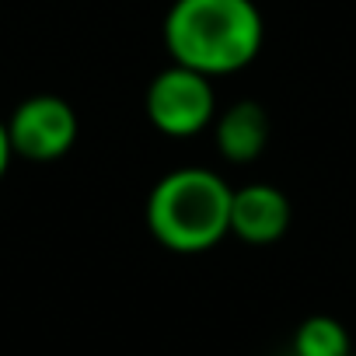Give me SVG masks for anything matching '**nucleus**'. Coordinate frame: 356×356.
<instances>
[{
    "mask_svg": "<svg viewBox=\"0 0 356 356\" xmlns=\"http://www.w3.org/2000/svg\"><path fill=\"white\" fill-rule=\"evenodd\" d=\"M262 35L266 25L252 0H175L164 15V46L171 63L210 81L255 63Z\"/></svg>",
    "mask_w": 356,
    "mask_h": 356,
    "instance_id": "nucleus-1",
    "label": "nucleus"
},
{
    "mask_svg": "<svg viewBox=\"0 0 356 356\" xmlns=\"http://www.w3.org/2000/svg\"><path fill=\"white\" fill-rule=\"evenodd\" d=\"M231 182L213 168H175L147 196V227L168 252H210L231 234Z\"/></svg>",
    "mask_w": 356,
    "mask_h": 356,
    "instance_id": "nucleus-2",
    "label": "nucleus"
},
{
    "mask_svg": "<svg viewBox=\"0 0 356 356\" xmlns=\"http://www.w3.org/2000/svg\"><path fill=\"white\" fill-rule=\"evenodd\" d=\"M147 119L164 136H196L217 119L213 81L189 67H164L147 88Z\"/></svg>",
    "mask_w": 356,
    "mask_h": 356,
    "instance_id": "nucleus-3",
    "label": "nucleus"
},
{
    "mask_svg": "<svg viewBox=\"0 0 356 356\" xmlns=\"http://www.w3.org/2000/svg\"><path fill=\"white\" fill-rule=\"evenodd\" d=\"M8 122V136H11V150L15 157L46 164V161H60L63 154H70V147L77 143L81 122L70 102L56 98V95H32L25 98Z\"/></svg>",
    "mask_w": 356,
    "mask_h": 356,
    "instance_id": "nucleus-4",
    "label": "nucleus"
},
{
    "mask_svg": "<svg viewBox=\"0 0 356 356\" xmlns=\"http://www.w3.org/2000/svg\"><path fill=\"white\" fill-rule=\"evenodd\" d=\"M290 227V200L269 182H252L231 196V234L245 245H273Z\"/></svg>",
    "mask_w": 356,
    "mask_h": 356,
    "instance_id": "nucleus-5",
    "label": "nucleus"
},
{
    "mask_svg": "<svg viewBox=\"0 0 356 356\" xmlns=\"http://www.w3.org/2000/svg\"><path fill=\"white\" fill-rule=\"evenodd\" d=\"M213 143H217L224 161L252 164L269 143V115H266V108L259 102H252V98L227 105L213 119Z\"/></svg>",
    "mask_w": 356,
    "mask_h": 356,
    "instance_id": "nucleus-6",
    "label": "nucleus"
},
{
    "mask_svg": "<svg viewBox=\"0 0 356 356\" xmlns=\"http://www.w3.org/2000/svg\"><path fill=\"white\" fill-rule=\"evenodd\" d=\"M349 332L328 314H311L293 332V356H349Z\"/></svg>",
    "mask_w": 356,
    "mask_h": 356,
    "instance_id": "nucleus-7",
    "label": "nucleus"
},
{
    "mask_svg": "<svg viewBox=\"0 0 356 356\" xmlns=\"http://www.w3.org/2000/svg\"><path fill=\"white\" fill-rule=\"evenodd\" d=\"M11 157H15V150H11V136H8V122L0 119V182H4V175H8V168H11Z\"/></svg>",
    "mask_w": 356,
    "mask_h": 356,
    "instance_id": "nucleus-8",
    "label": "nucleus"
},
{
    "mask_svg": "<svg viewBox=\"0 0 356 356\" xmlns=\"http://www.w3.org/2000/svg\"><path fill=\"white\" fill-rule=\"evenodd\" d=\"M349 356H356V353H349Z\"/></svg>",
    "mask_w": 356,
    "mask_h": 356,
    "instance_id": "nucleus-9",
    "label": "nucleus"
}]
</instances>
